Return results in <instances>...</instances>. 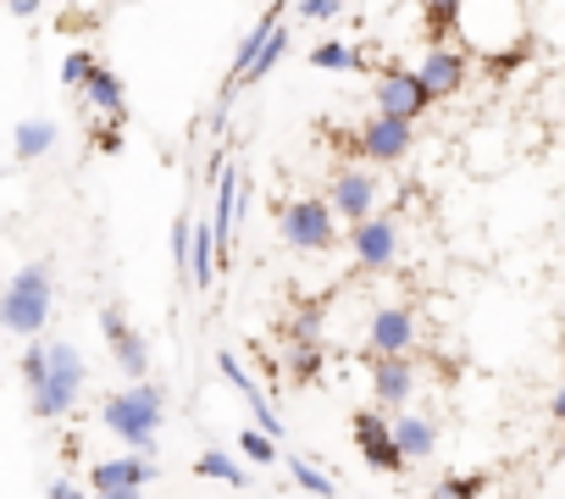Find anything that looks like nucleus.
I'll return each instance as SVG.
<instances>
[{
  "label": "nucleus",
  "mask_w": 565,
  "mask_h": 499,
  "mask_svg": "<svg viewBox=\"0 0 565 499\" xmlns=\"http://www.w3.org/2000/svg\"><path fill=\"white\" fill-rule=\"evenodd\" d=\"M355 449H361V460H366L372 471H405V466H411L383 405H377V411H355Z\"/></svg>",
  "instance_id": "nucleus-9"
},
{
  "label": "nucleus",
  "mask_w": 565,
  "mask_h": 499,
  "mask_svg": "<svg viewBox=\"0 0 565 499\" xmlns=\"http://www.w3.org/2000/svg\"><path fill=\"white\" fill-rule=\"evenodd\" d=\"M350 256L361 273H388L399 262V222L388 211H372L361 222H350Z\"/></svg>",
  "instance_id": "nucleus-6"
},
{
  "label": "nucleus",
  "mask_w": 565,
  "mask_h": 499,
  "mask_svg": "<svg viewBox=\"0 0 565 499\" xmlns=\"http://www.w3.org/2000/svg\"><path fill=\"white\" fill-rule=\"evenodd\" d=\"M311 67H317V73H366V56H361L355 45H344V40H322V45L311 51Z\"/></svg>",
  "instance_id": "nucleus-23"
},
{
  "label": "nucleus",
  "mask_w": 565,
  "mask_h": 499,
  "mask_svg": "<svg viewBox=\"0 0 565 499\" xmlns=\"http://www.w3.org/2000/svg\"><path fill=\"white\" fill-rule=\"evenodd\" d=\"M216 262H222V244H216L211 216H205V222H194V238H189V289L211 295V284H216Z\"/></svg>",
  "instance_id": "nucleus-20"
},
{
  "label": "nucleus",
  "mask_w": 565,
  "mask_h": 499,
  "mask_svg": "<svg viewBox=\"0 0 565 499\" xmlns=\"http://www.w3.org/2000/svg\"><path fill=\"white\" fill-rule=\"evenodd\" d=\"M289 367H295V378H300V383H311V378H317V367H322V344L295 333V355H289Z\"/></svg>",
  "instance_id": "nucleus-31"
},
{
  "label": "nucleus",
  "mask_w": 565,
  "mask_h": 499,
  "mask_svg": "<svg viewBox=\"0 0 565 499\" xmlns=\"http://www.w3.org/2000/svg\"><path fill=\"white\" fill-rule=\"evenodd\" d=\"M344 12V0H300V18L306 23H333Z\"/></svg>",
  "instance_id": "nucleus-33"
},
{
  "label": "nucleus",
  "mask_w": 565,
  "mask_h": 499,
  "mask_svg": "<svg viewBox=\"0 0 565 499\" xmlns=\"http://www.w3.org/2000/svg\"><path fill=\"white\" fill-rule=\"evenodd\" d=\"M40 7H45V0H7L12 18H40Z\"/></svg>",
  "instance_id": "nucleus-35"
},
{
  "label": "nucleus",
  "mask_w": 565,
  "mask_h": 499,
  "mask_svg": "<svg viewBox=\"0 0 565 499\" xmlns=\"http://www.w3.org/2000/svg\"><path fill=\"white\" fill-rule=\"evenodd\" d=\"M277 29H282V0H271V7H266V12L255 18V29H249V34L238 40V51H233V62H227V84H222V95H233V89L244 84L249 62L260 56V45H266V40H271Z\"/></svg>",
  "instance_id": "nucleus-18"
},
{
  "label": "nucleus",
  "mask_w": 565,
  "mask_h": 499,
  "mask_svg": "<svg viewBox=\"0 0 565 499\" xmlns=\"http://www.w3.org/2000/svg\"><path fill=\"white\" fill-rule=\"evenodd\" d=\"M482 488H488L482 471H455V477H444L433 493H438V499H482Z\"/></svg>",
  "instance_id": "nucleus-29"
},
{
  "label": "nucleus",
  "mask_w": 565,
  "mask_h": 499,
  "mask_svg": "<svg viewBox=\"0 0 565 499\" xmlns=\"http://www.w3.org/2000/svg\"><path fill=\"white\" fill-rule=\"evenodd\" d=\"M95 67H100V62H95L89 51H67V62H62V84L78 95V89L89 84V73H95Z\"/></svg>",
  "instance_id": "nucleus-32"
},
{
  "label": "nucleus",
  "mask_w": 565,
  "mask_h": 499,
  "mask_svg": "<svg viewBox=\"0 0 565 499\" xmlns=\"http://www.w3.org/2000/svg\"><path fill=\"white\" fill-rule=\"evenodd\" d=\"M416 311L411 306H377L366 322V355H411L416 350Z\"/></svg>",
  "instance_id": "nucleus-11"
},
{
  "label": "nucleus",
  "mask_w": 565,
  "mask_h": 499,
  "mask_svg": "<svg viewBox=\"0 0 565 499\" xmlns=\"http://www.w3.org/2000/svg\"><path fill=\"white\" fill-rule=\"evenodd\" d=\"M372 100H377V112L405 117V123H422L433 112V95H427V84H422L416 67H383L377 84H372Z\"/></svg>",
  "instance_id": "nucleus-8"
},
{
  "label": "nucleus",
  "mask_w": 565,
  "mask_h": 499,
  "mask_svg": "<svg viewBox=\"0 0 565 499\" xmlns=\"http://www.w3.org/2000/svg\"><path fill=\"white\" fill-rule=\"evenodd\" d=\"M194 477H211V482H227V488H244V482H249L244 460H233V455H222V449H205V455L194 460Z\"/></svg>",
  "instance_id": "nucleus-25"
},
{
  "label": "nucleus",
  "mask_w": 565,
  "mask_h": 499,
  "mask_svg": "<svg viewBox=\"0 0 565 499\" xmlns=\"http://www.w3.org/2000/svg\"><path fill=\"white\" fill-rule=\"evenodd\" d=\"M460 7L466 0H422V23H427V45H444L460 23Z\"/></svg>",
  "instance_id": "nucleus-24"
},
{
  "label": "nucleus",
  "mask_w": 565,
  "mask_h": 499,
  "mask_svg": "<svg viewBox=\"0 0 565 499\" xmlns=\"http://www.w3.org/2000/svg\"><path fill=\"white\" fill-rule=\"evenodd\" d=\"M78 95H84V106H89L95 117H106V123H128V89H122V78H117L111 67H95L89 84H84Z\"/></svg>",
  "instance_id": "nucleus-19"
},
{
  "label": "nucleus",
  "mask_w": 565,
  "mask_h": 499,
  "mask_svg": "<svg viewBox=\"0 0 565 499\" xmlns=\"http://www.w3.org/2000/svg\"><path fill=\"white\" fill-rule=\"evenodd\" d=\"M100 333H106V344H111V361L139 383V378H150V344L139 339V328L117 311V306H106L100 311Z\"/></svg>",
  "instance_id": "nucleus-13"
},
{
  "label": "nucleus",
  "mask_w": 565,
  "mask_h": 499,
  "mask_svg": "<svg viewBox=\"0 0 565 499\" xmlns=\"http://www.w3.org/2000/svg\"><path fill=\"white\" fill-rule=\"evenodd\" d=\"M156 477V460L145 449H128V455H111V460H95L89 466V488H145Z\"/></svg>",
  "instance_id": "nucleus-17"
},
{
  "label": "nucleus",
  "mask_w": 565,
  "mask_h": 499,
  "mask_svg": "<svg viewBox=\"0 0 565 499\" xmlns=\"http://www.w3.org/2000/svg\"><path fill=\"white\" fill-rule=\"evenodd\" d=\"M282 56H289V34H282V29H277V34H271V40L260 45V56L249 62V73H244V84H260V78H271Z\"/></svg>",
  "instance_id": "nucleus-26"
},
{
  "label": "nucleus",
  "mask_w": 565,
  "mask_h": 499,
  "mask_svg": "<svg viewBox=\"0 0 565 499\" xmlns=\"http://www.w3.org/2000/svg\"><path fill=\"white\" fill-rule=\"evenodd\" d=\"M333 499H339V493H333Z\"/></svg>",
  "instance_id": "nucleus-40"
},
{
  "label": "nucleus",
  "mask_w": 565,
  "mask_h": 499,
  "mask_svg": "<svg viewBox=\"0 0 565 499\" xmlns=\"http://www.w3.org/2000/svg\"><path fill=\"white\" fill-rule=\"evenodd\" d=\"M289 477H295V482H300L306 493H317V499H333V493H339V488H333V477H328L322 466H311V460H300V455L289 460Z\"/></svg>",
  "instance_id": "nucleus-27"
},
{
  "label": "nucleus",
  "mask_w": 565,
  "mask_h": 499,
  "mask_svg": "<svg viewBox=\"0 0 565 499\" xmlns=\"http://www.w3.org/2000/svg\"><path fill=\"white\" fill-rule=\"evenodd\" d=\"M51 300H56V278L51 262H29L12 273V284L0 289V328L18 339H40L51 322Z\"/></svg>",
  "instance_id": "nucleus-3"
},
{
  "label": "nucleus",
  "mask_w": 565,
  "mask_h": 499,
  "mask_svg": "<svg viewBox=\"0 0 565 499\" xmlns=\"http://www.w3.org/2000/svg\"><path fill=\"white\" fill-rule=\"evenodd\" d=\"M23 383H29V394L45 383V372H51V344H40V339H29V350H23Z\"/></svg>",
  "instance_id": "nucleus-30"
},
{
  "label": "nucleus",
  "mask_w": 565,
  "mask_h": 499,
  "mask_svg": "<svg viewBox=\"0 0 565 499\" xmlns=\"http://www.w3.org/2000/svg\"><path fill=\"white\" fill-rule=\"evenodd\" d=\"M95 499H145V488H100Z\"/></svg>",
  "instance_id": "nucleus-36"
},
{
  "label": "nucleus",
  "mask_w": 565,
  "mask_h": 499,
  "mask_svg": "<svg viewBox=\"0 0 565 499\" xmlns=\"http://www.w3.org/2000/svg\"><path fill=\"white\" fill-rule=\"evenodd\" d=\"M45 493H51V499H89V493H84V488H73L67 477H56V482H51Z\"/></svg>",
  "instance_id": "nucleus-34"
},
{
  "label": "nucleus",
  "mask_w": 565,
  "mask_h": 499,
  "mask_svg": "<svg viewBox=\"0 0 565 499\" xmlns=\"http://www.w3.org/2000/svg\"><path fill=\"white\" fill-rule=\"evenodd\" d=\"M100 422H106V433H117L128 449H156V433H161V422H167V394L150 383V378H139L134 389H117V394H106L100 400Z\"/></svg>",
  "instance_id": "nucleus-2"
},
{
  "label": "nucleus",
  "mask_w": 565,
  "mask_h": 499,
  "mask_svg": "<svg viewBox=\"0 0 565 499\" xmlns=\"http://www.w3.org/2000/svg\"><path fill=\"white\" fill-rule=\"evenodd\" d=\"M455 34L466 40V56H482L488 67H515L526 51V7L521 0H466Z\"/></svg>",
  "instance_id": "nucleus-1"
},
{
  "label": "nucleus",
  "mask_w": 565,
  "mask_h": 499,
  "mask_svg": "<svg viewBox=\"0 0 565 499\" xmlns=\"http://www.w3.org/2000/svg\"><path fill=\"white\" fill-rule=\"evenodd\" d=\"M216 367H222V378L233 383V394H238V400L249 405V416H255V427L277 438V433H282V416L271 411V400H266V389H260V383H255V378L244 372V361H238V355H216Z\"/></svg>",
  "instance_id": "nucleus-15"
},
{
  "label": "nucleus",
  "mask_w": 565,
  "mask_h": 499,
  "mask_svg": "<svg viewBox=\"0 0 565 499\" xmlns=\"http://www.w3.org/2000/svg\"><path fill=\"white\" fill-rule=\"evenodd\" d=\"M388 422H394V438H399V449H405L411 466H416V460H433V449H438V427H433L427 416H416V411H394Z\"/></svg>",
  "instance_id": "nucleus-21"
},
{
  "label": "nucleus",
  "mask_w": 565,
  "mask_h": 499,
  "mask_svg": "<svg viewBox=\"0 0 565 499\" xmlns=\"http://www.w3.org/2000/svg\"><path fill=\"white\" fill-rule=\"evenodd\" d=\"M84 355H78V344H67V339H56L51 344V372H45V383L29 394V405H34V416L40 422H62L73 405H78V394H84Z\"/></svg>",
  "instance_id": "nucleus-4"
},
{
  "label": "nucleus",
  "mask_w": 565,
  "mask_h": 499,
  "mask_svg": "<svg viewBox=\"0 0 565 499\" xmlns=\"http://www.w3.org/2000/svg\"><path fill=\"white\" fill-rule=\"evenodd\" d=\"M416 73H422V84H427L433 100H449V95L466 89V78H471V56L455 51V45H427V56L416 62Z\"/></svg>",
  "instance_id": "nucleus-12"
},
{
  "label": "nucleus",
  "mask_w": 565,
  "mask_h": 499,
  "mask_svg": "<svg viewBox=\"0 0 565 499\" xmlns=\"http://www.w3.org/2000/svg\"><path fill=\"white\" fill-rule=\"evenodd\" d=\"M56 139H62V128H56V123L29 117V123H18V134H12V156H18V161H40V156H51V150H56Z\"/></svg>",
  "instance_id": "nucleus-22"
},
{
  "label": "nucleus",
  "mask_w": 565,
  "mask_h": 499,
  "mask_svg": "<svg viewBox=\"0 0 565 499\" xmlns=\"http://www.w3.org/2000/svg\"><path fill=\"white\" fill-rule=\"evenodd\" d=\"M377 200H383V178H377V172H366V167H339V172H333L328 205H333L344 222L372 216V211H377Z\"/></svg>",
  "instance_id": "nucleus-10"
},
{
  "label": "nucleus",
  "mask_w": 565,
  "mask_h": 499,
  "mask_svg": "<svg viewBox=\"0 0 565 499\" xmlns=\"http://www.w3.org/2000/svg\"><path fill=\"white\" fill-rule=\"evenodd\" d=\"M411 145H416V123L388 117V112H377V117H366V123L355 128V156L372 161V167H394V161H405Z\"/></svg>",
  "instance_id": "nucleus-7"
},
{
  "label": "nucleus",
  "mask_w": 565,
  "mask_h": 499,
  "mask_svg": "<svg viewBox=\"0 0 565 499\" xmlns=\"http://www.w3.org/2000/svg\"><path fill=\"white\" fill-rule=\"evenodd\" d=\"M277 227H282V244L295 250V256H328L339 244V211L328 200H289L277 211Z\"/></svg>",
  "instance_id": "nucleus-5"
},
{
  "label": "nucleus",
  "mask_w": 565,
  "mask_h": 499,
  "mask_svg": "<svg viewBox=\"0 0 565 499\" xmlns=\"http://www.w3.org/2000/svg\"><path fill=\"white\" fill-rule=\"evenodd\" d=\"M0 7H7V0H0Z\"/></svg>",
  "instance_id": "nucleus-39"
},
{
  "label": "nucleus",
  "mask_w": 565,
  "mask_h": 499,
  "mask_svg": "<svg viewBox=\"0 0 565 499\" xmlns=\"http://www.w3.org/2000/svg\"><path fill=\"white\" fill-rule=\"evenodd\" d=\"M238 216H244V183H238V172L222 161V172H216V200H211V233H216V244H222V256L233 250Z\"/></svg>",
  "instance_id": "nucleus-16"
},
{
  "label": "nucleus",
  "mask_w": 565,
  "mask_h": 499,
  "mask_svg": "<svg viewBox=\"0 0 565 499\" xmlns=\"http://www.w3.org/2000/svg\"><path fill=\"white\" fill-rule=\"evenodd\" d=\"M548 411H554V422H559V427H565V383H559V389H554V400H548Z\"/></svg>",
  "instance_id": "nucleus-37"
},
{
  "label": "nucleus",
  "mask_w": 565,
  "mask_h": 499,
  "mask_svg": "<svg viewBox=\"0 0 565 499\" xmlns=\"http://www.w3.org/2000/svg\"><path fill=\"white\" fill-rule=\"evenodd\" d=\"M416 394V361L411 355H372V400L394 416Z\"/></svg>",
  "instance_id": "nucleus-14"
},
{
  "label": "nucleus",
  "mask_w": 565,
  "mask_h": 499,
  "mask_svg": "<svg viewBox=\"0 0 565 499\" xmlns=\"http://www.w3.org/2000/svg\"><path fill=\"white\" fill-rule=\"evenodd\" d=\"M0 178H7V167H0Z\"/></svg>",
  "instance_id": "nucleus-38"
},
{
  "label": "nucleus",
  "mask_w": 565,
  "mask_h": 499,
  "mask_svg": "<svg viewBox=\"0 0 565 499\" xmlns=\"http://www.w3.org/2000/svg\"><path fill=\"white\" fill-rule=\"evenodd\" d=\"M238 455L255 460V466H271V460H277V438L260 433V427H244V433H238Z\"/></svg>",
  "instance_id": "nucleus-28"
}]
</instances>
